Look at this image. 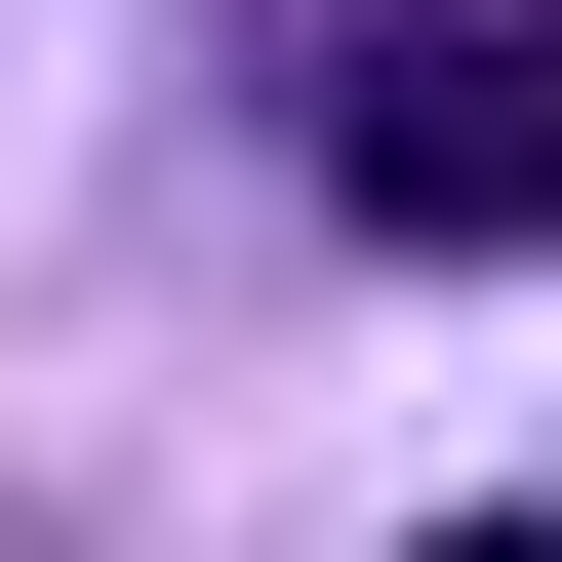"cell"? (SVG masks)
<instances>
[{
    "label": "cell",
    "mask_w": 562,
    "mask_h": 562,
    "mask_svg": "<svg viewBox=\"0 0 562 562\" xmlns=\"http://www.w3.org/2000/svg\"><path fill=\"white\" fill-rule=\"evenodd\" d=\"M322 201L362 241H522L562 201V0H362L322 41Z\"/></svg>",
    "instance_id": "1"
},
{
    "label": "cell",
    "mask_w": 562,
    "mask_h": 562,
    "mask_svg": "<svg viewBox=\"0 0 562 562\" xmlns=\"http://www.w3.org/2000/svg\"><path fill=\"white\" fill-rule=\"evenodd\" d=\"M482 562H522V522H482Z\"/></svg>",
    "instance_id": "2"
}]
</instances>
